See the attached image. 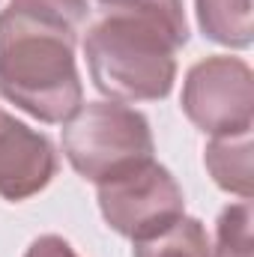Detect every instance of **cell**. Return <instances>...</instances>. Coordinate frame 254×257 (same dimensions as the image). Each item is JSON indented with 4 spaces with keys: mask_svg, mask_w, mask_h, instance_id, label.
Returning a JSON list of instances; mask_svg holds the SVG:
<instances>
[{
    "mask_svg": "<svg viewBox=\"0 0 254 257\" xmlns=\"http://www.w3.org/2000/svg\"><path fill=\"white\" fill-rule=\"evenodd\" d=\"M24 257H78V254H75V248L66 242L63 236L45 233V236L30 242V248L24 251Z\"/></svg>",
    "mask_w": 254,
    "mask_h": 257,
    "instance_id": "cell-12",
    "label": "cell"
},
{
    "mask_svg": "<svg viewBox=\"0 0 254 257\" xmlns=\"http://www.w3.org/2000/svg\"><path fill=\"white\" fill-rule=\"evenodd\" d=\"M99 209L111 230L126 239H144L186 215V197L174 174L147 159L117 177L96 183Z\"/></svg>",
    "mask_w": 254,
    "mask_h": 257,
    "instance_id": "cell-4",
    "label": "cell"
},
{
    "mask_svg": "<svg viewBox=\"0 0 254 257\" xmlns=\"http://www.w3.org/2000/svg\"><path fill=\"white\" fill-rule=\"evenodd\" d=\"M215 257H251V200H239L218 215Z\"/></svg>",
    "mask_w": 254,
    "mask_h": 257,
    "instance_id": "cell-10",
    "label": "cell"
},
{
    "mask_svg": "<svg viewBox=\"0 0 254 257\" xmlns=\"http://www.w3.org/2000/svg\"><path fill=\"white\" fill-rule=\"evenodd\" d=\"M9 6L42 21L63 24L69 30H78L87 21V0H12Z\"/></svg>",
    "mask_w": 254,
    "mask_h": 257,
    "instance_id": "cell-11",
    "label": "cell"
},
{
    "mask_svg": "<svg viewBox=\"0 0 254 257\" xmlns=\"http://www.w3.org/2000/svg\"><path fill=\"white\" fill-rule=\"evenodd\" d=\"M203 162L218 189L251 200V132L212 138L203 150Z\"/></svg>",
    "mask_w": 254,
    "mask_h": 257,
    "instance_id": "cell-7",
    "label": "cell"
},
{
    "mask_svg": "<svg viewBox=\"0 0 254 257\" xmlns=\"http://www.w3.org/2000/svg\"><path fill=\"white\" fill-rule=\"evenodd\" d=\"M150 120L123 102H87L63 123V153L90 183H102L153 159Z\"/></svg>",
    "mask_w": 254,
    "mask_h": 257,
    "instance_id": "cell-3",
    "label": "cell"
},
{
    "mask_svg": "<svg viewBox=\"0 0 254 257\" xmlns=\"http://www.w3.org/2000/svg\"><path fill=\"white\" fill-rule=\"evenodd\" d=\"M183 114L209 138L248 135L254 126V72L230 54L197 60L183 81Z\"/></svg>",
    "mask_w": 254,
    "mask_h": 257,
    "instance_id": "cell-5",
    "label": "cell"
},
{
    "mask_svg": "<svg viewBox=\"0 0 254 257\" xmlns=\"http://www.w3.org/2000/svg\"><path fill=\"white\" fill-rule=\"evenodd\" d=\"M189 42L183 0H114L84 36V57L111 102H159L177 81V51Z\"/></svg>",
    "mask_w": 254,
    "mask_h": 257,
    "instance_id": "cell-1",
    "label": "cell"
},
{
    "mask_svg": "<svg viewBox=\"0 0 254 257\" xmlns=\"http://www.w3.org/2000/svg\"><path fill=\"white\" fill-rule=\"evenodd\" d=\"M194 9L206 39L227 48H248L254 42L251 0H194Z\"/></svg>",
    "mask_w": 254,
    "mask_h": 257,
    "instance_id": "cell-8",
    "label": "cell"
},
{
    "mask_svg": "<svg viewBox=\"0 0 254 257\" xmlns=\"http://www.w3.org/2000/svg\"><path fill=\"white\" fill-rule=\"evenodd\" d=\"M75 33L36 15L0 12V96L39 123H66L84 105Z\"/></svg>",
    "mask_w": 254,
    "mask_h": 257,
    "instance_id": "cell-2",
    "label": "cell"
},
{
    "mask_svg": "<svg viewBox=\"0 0 254 257\" xmlns=\"http://www.w3.org/2000/svg\"><path fill=\"white\" fill-rule=\"evenodd\" d=\"M57 174V150L48 135L0 111V197L18 203L39 194Z\"/></svg>",
    "mask_w": 254,
    "mask_h": 257,
    "instance_id": "cell-6",
    "label": "cell"
},
{
    "mask_svg": "<svg viewBox=\"0 0 254 257\" xmlns=\"http://www.w3.org/2000/svg\"><path fill=\"white\" fill-rule=\"evenodd\" d=\"M132 257H215L209 233L200 218L180 215L153 236L135 239Z\"/></svg>",
    "mask_w": 254,
    "mask_h": 257,
    "instance_id": "cell-9",
    "label": "cell"
}]
</instances>
